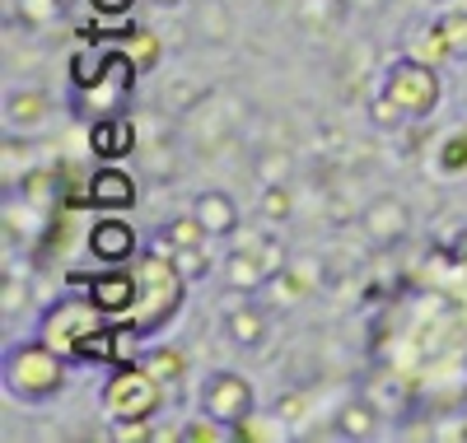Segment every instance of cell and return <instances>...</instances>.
Returning a JSON list of instances; mask_svg holds the SVG:
<instances>
[{
  "mask_svg": "<svg viewBox=\"0 0 467 443\" xmlns=\"http://www.w3.org/2000/svg\"><path fill=\"white\" fill-rule=\"evenodd\" d=\"M440 103H444L440 70L431 61H420V57H398V61L383 66L379 94L369 98V117H374V127H383V131H402L411 122L435 117Z\"/></svg>",
  "mask_w": 467,
  "mask_h": 443,
  "instance_id": "obj_1",
  "label": "cell"
},
{
  "mask_svg": "<svg viewBox=\"0 0 467 443\" xmlns=\"http://www.w3.org/2000/svg\"><path fill=\"white\" fill-rule=\"evenodd\" d=\"M136 308H131V322L127 327L145 341V336H154V332H164L169 322L178 317V308H182V299H187V280H182V271L173 266V257L160 248V243H150L136 262Z\"/></svg>",
  "mask_w": 467,
  "mask_h": 443,
  "instance_id": "obj_2",
  "label": "cell"
},
{
  "mask_svg": "<svg viewBox=\"0 0 467 443\" xmlns=\"http://www.w3.org/2000/svg\"><path fill=\"white\" fill-rule=\"evenodd\" d=\"M0 383H5V392L15 401H24V407H47V401H57L66 392L70 365H66V355L57 345H47L43 336L15 341L5 355H0Z\"/></svg>",
  "mask_w": 467,
  "mask_h": 443,
  "instance_id": "obj_3",
  "label": "cell"
},
{
  "mask_svg": "<svg viewBox=\"0 0 467 443\" xmlns=\"http://www.w3.org/2000/svg\"><path fill=\"white\" fill-rule=\"evenodd\" d=\"M239 238V233H234ZM285 248H281V238L276 233H244L239 243H234L220 262V280H224V290L234 294H262L271 280H276L285 271Z\"/></svg>",
  "mask_w": 467,
  "mask_h": 443,
  "instance_id": "obj_4",
  "label": "cell"
},
{
  "mask_svg": "<svg viewBox=\"0 0 467 443\" xmlns=\"http://www.w3.org/2000/svg\"><path fill=\"white\" fill-rule=\"evenodd\" d=\"M103 411L108 420H154L164 411V383L140 359L136 365H117L112 378L103 383Z\"/></svg>",
  "mask_w": 467,
  "mask_h": 443,
  "instance_id": "obj_5",
  "label": "cell"
},
{
  "mask_svg": "<svg viewBox=\"0 0 467 443\" xmlns=\"http://www.w3.org/2000/svg\"><path fill=\"white\" fill-rule=\"evenodd\" d=\"M136 75L140 66L127 57V52H108L94 70V79H80L75 85V112H85V117H112V112H122L127 98H131V85H136Z\"/></svg>",
  "mask_w": 467,
  "mask_h": 443,
  "instance_id": "obj_6",
  "label": "cell"
},
{
  "mask_svg": "<svg viewBox=\"0 0 467 443\" xmlns=\"http://www.w3.org/2000/svg\"><path fill=\"white\" fill-rule=\"evenodd\" d=\"M108 313L94 304V299H57L47 313H43V322H37V336H43L47 345H57L66 359H80V350H85V341L99 332V327H108Z\"/></svg>",
  "mask_w": 467,
  "mask_h": 443,
  "instance_id": "obj_7",
  "label": "cell"
},
{
  "mask_svg": "<svg viewBox=\"0 0 467 443\" xmlns=\"http://www.w3.org/2000/svg\"><path fill=\"white\" fill-rule=\"evenodd\" d=\"M197 411L202 416H215L224 425H239L248 429V420L257 416V392H253V378H244L239 369H211L197 387Z\"/></svg>",
  "mask_w": 467,
  "mask_h": 443,
  "instance_id": "obj_8",
  "label": "cell"
},
{
  "mask_svg": "<svg viewBox=\"0 0 467 443\" xmlns=\"http://www.w3.org/2000/svg\"><path fill=\"white\" fill-rule=\"evenodd\" d=\"M360 233H365V243H374V248H398V243H407V233H411V206L402 196H393V191H383V196H374L369 206L360 211Z\"/></svg>",
  "mask_w": 467,
  "mask_h": 443,
  "instance_id": "obj_9",
  "label": "cell"
},
{
  "mask_svg": "<svg viewBox=\"0 0 467 443\" xmlns=\"http://www.w3.org/2000/svg\"><path fill=\"white\" fill-rule=\"evenodd\" d=\"M85 248H89V257L103 262V266H127V262H136V257L145 252V248H140V233L131 229V220L108 215V211L89 224Z\"/></svg>",
  "mask_w": 467,
  "mask_h": 443,
  "instance_id": "obj_10",
  "label": "cell"
},
{
  "mask_svg": "<svg viewBox=\"0 0 467 443\" xmlns=\"http://www.w3.org/2000/svg\"><path fill=\"white\" fill-rule=\"evenodd\" d=\"M85 201H89L94 211L122 215V211H131L136 201H140V182H136V173H127L122 164H103V169L89 173V182H85Z\"/></svg>",
  "mask_w": 467,
  "mask_h": 443,
  "instance_id": "obj_11",
  "label": "cell"
},
{
  "mask_svg": "<svg viewBox=\"0 0 467 443\" xmlns=\"http://www.w3.org/2000/svg\"><path fill=\"white\" fill-rule=\"evenodd\" d=\"M220 327H224V341L234 350H262L271 336V313H266V304H257V294H244L224 313Z\"/></svg>",
  "mask_w": 467,
  "mask_h": 443,
  "instance_id": "obj_12",
  "label": "cell"
},
{
  "mask_svg": "<svg viewBox=\"0 0 467 443\" xmlns=\"http://www.w3.org/2000/svg\"><path fill=\"white\" fill-rule=\"evenodd\" d=\"M192 215H197V220L206 224V233H211V238H234V233H239V224H244L239 201H234L229 191H220V187L192 196Z\"/></svg>",
  "mask_w": 467,
  "mask_h": 443,
  "instance_id": "obj_13",
  "label": "cell"
},
{
  "mask_svg": "<svg viewBox=\"0 0 467 443\" xmlns=\"http://www.w3.org/2000/svg\"><path fill=\"white\" fill-rule=\"evenodd\" d=\"M136 266L131 271H99L94 280H89V299L108 313V317H131V308H136Z\"/></svg>",
  "mask_w": 467,
  "mask_h": 443,
  "instance_id": "obj_14",
  "label": "cell"
},
{
  "mask_svg": "<svg viewBox=\"0 0 467 443\" xmlns=\"http://www.w3.org/2000/svg\"><path fill=\"white\" fill-rule=\"evenodd\" d=\"M52 117V94L47 89H15L5 98V122L19 127V131H33V127H43Z\"/></svg>",
  "mask_w": 467,
  "mask_h": 443,
  "instance_id": "obj_15",
  "label": "cell"
},
{
  "mask_svg": "<svg viewBox=\"0 0 467 443\" xmlns=\"http://www.w3.org/2000/svg\"><path fill=\"white\" fill-rule=\"evenodd\" d=\"M131 140H136V131H131V122H127L122 112L99 117V122L89 127V145H94L99 159H122L131 149Z\"/></svg>",
  "mask_w": 467,
  "mask_h": 443,
  "instance_id": "obj_16",
  "label": "cell"
},
{
  "mask_svg": "<svg viewBox=\"0 0 467 443\" xmlns=\"http://www.w3.org/2000/svg\"><path fill=\"white\" fill-rule=\"evenodd\" d=\"M431 37L444 61H467V10H444L431 24Z\"/></svg>",
  "mask_w": 467,
  "mask_h": 443,
  "instance_id": "obj_17",
  "label": "cell"
},
{
  "mask_svg": "<svg viewBox=\"0 0 467 443\" xmlns=\"http://www.w3.org/2000/svg\"><path fill=\"white\" fill-rule=\"evenodd\" d=\"M154 243H160L164 252H178V248H197V243H211V233H206V224L197 220V215H173V220H164L160 224V233H154Z\"/></svg>",
  "mask_w": 467,
  "mask_h": 443,
  "instance_id": "obj_18",
  "label": "cell"
},
{
  "mask_svg": "<svg viewBox=\"0 0 467 443\" xmlns=\"http://www.w3.org/2000/svg\"><path fill=\"white\" fill-rule=\"evenodd\" d=\"M332 429H337V438H374L379 434V411L369 407L365 397H356V401H346V407L337 411Z\"/></svg>",
  "mask_w": 467,
  "mask_h": 443,
  "instance_id": "obj_19",
  "label": "cell"
},
{
  "mask_svg": "<svg viewBox=\"0 0 467 443\" xmlns=\"http://www.w3.org/2000/svg\"><path fill=\"white\" fill-rule=\"evenodd\" d=\"M435 169L449 173V178L467 173V127H458V131H449V136L440 140V149H435Z\"/></svg>",
  "mask_w": 467,
  "mask_h": 443,
  "instance_id": "obj_20",
  "label": "cell"
},
{
  "mask_svg": "<svg viewBox=\"0 0 467 443\" xmlns=\"http://www.w3.org/2000/svg\"><path fill=\"white\" fill-rule=\"evenodd\" d=\"M173 257V266L182 271V280H187V285H192V280H206L211 275V252H206V243H197V248H178V252H169Z\"/></svg>",
  "mask_w": 467,
  "mask_h": 443,
  "instance_id": "obj_21",
  "label": "cell"
},
{
  "mask_svg": "<svg viewBox=\"0 0 467 443\" xmlns=\"http://www.w3.org/2000/svg\"><path fill=\"white\" fill-rule=\"evenodd\" d=\"M0 299H5V313H24L28 308V280L24 275H15V271H5V280H0Z\"/></svg>",
  "mask_w": 467,
  "mask_h": 443,
  "instance_id": "obj_22",
  "label": "cell"
},
{
  "mask_svg": "<svg viewBox=\"0 0 467 443\" xmlns=\"http://www.w3.org/2000/svg\"><path fill=\"white\" fill-rule=\"evenodd\" d=\"M140 365L160 378V383H169V378H178L182 374V355H169V350H154V355H145Z\"/></svg>",
  "mask_w": 467,
  "mask_h": 443,
  "instance_id": "obj_23",
  "label": "cell"
},
{
  "mask_svg": "<svg viewBox=\"0 0 467 443\" xmlns=\"http://www.w3.org/2000/svg\"><path fill=\"white\" fill-rule=\"evenodd\" d=\"M61 15V0H19V19L24 24H52Z\"/></svg>",
  "mask_w": 467,
  "mask_h": 443,
  "instance_id": "obj_24",
  "label": "cell"
},
{
  "mask_svg": "<svg viewBox=\"0 0 467 443\" xmlns=\"http://www.w3.org/2000/svg\"><path fill=\"white\" fill-rule=\"evenodd\" d=\"M127 57L140 66V70H150L154 61H160V52H154V37L150 33H140V28H131V43H127Z\"/></svg>",
  "mask_w": 467,
  "mask_h": 443,
  "instance_id": "obj_25",
  "label": "cell"
},
{
  "mask_svg": "<svg viewBox=\"0 0 467 443\" xmlns=\"http://www.w3.org/2000/svg\"><path fill=\"white\" fill-rule=\"evenodd\" d=\"M262 215H266V220H285V215H290V191H285L281 182H271V187L262 191Z\"/></svg>",
  "mask_w": 467,
  "mask_h": 443,
  "instance_id": "obj_26",
  "label": "cell"
},
{
  "mask_svg": "<svg viewBox=\"0 0 467 443\" xmlns=\"http://www.w3.org/2000/svg\"><path fill=\"white\" fill-rule=\"evenodd\" d=\"M89 10L103 15V19H127L136 10V0H89Z\"/></svg>",
  "mask_w": 467,
  "mask_h": 443,
  "instance_id": "obj_27",
  "label": "cell"
},
{
  "mask_svg": "<svg viewBox=\"0 0 467 443\" xmlns=\"http://www.w3.org/2000/svg\"><path fill=\"white\" fill-rule=\"evenodd\" d=\"M150 5H160V10H178L182 0H150Z\"/></svg>",
  "mask_w": 467,
  "mask_h": 443,
  "instance_id": "obj_28",
  "label": "cell"
},
{
  "mask_svg": "<svg viewBox=\"0 0 467 443\" xmlns=\"http://www.w3.org/2000/svg\"><path fill=\"white\" fill-rule=\"evenodd\" d=\"M462 112H467V94H462Z\"/></svg>",
  "mask_w": 467,
  "mask_h": 443,
  "instance_id": "obj_29",
  "label": "cell"
},
{
  "mask_svg": "<svg viewBox=\"0 0 467 443\" xmlns=\"http://www.w3.org/2000/svg\"><path fill=\"white\" fill-rule=\"evenodd\" d=\"M440 5H449V0H440Z\"/></svg>",
  "mask_w": 467,
  "mask_h": 443,
  "instance_id": "obj_30",
  "label": "cell"
}]
</instances>
